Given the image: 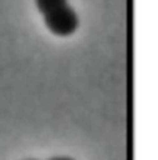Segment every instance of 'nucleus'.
Returning a JSON list of instances; mask_svg holds the SVG:
<instances>
[{
  "mask_svg": "<svg viewBox=\"0 0 158 160\" xmlns=\"http://www.w3.org/2000/svg\"><path fill=\"white\" fill-rule=\"evenodd\" d=\"M28 160H33V159H28Z\"/></svg>",
  "mask_w": 158,
  "mask_h": 160,
  "instance_id": "20e7f679",
  "label": "nucleus"
},
{
  "mask_svg": "<svg viewBox=\"0 0 158 160\" xmlns=\"http://www.w3.org/2000/svg\"><path fill=\"white\" fill-rule=\"evenodd\" d=\"M43 21L49 31L58 36H68L74 33L79 24L77 13L69 4H65L63 7L43 14Z\"/></svg>",
  "mask_w": 158,
  "mask_h": 160,
  "instance_id": "f257e3e1",
  "label": "nucleus"
},
{
  "mask_svg": "<svg viewBox=\"0 0 158 160\" xmlns=\"http://www.w3.org/2000/svg\"><path fill=\"white\" fill-rule=\"evenodd\" d=\"M35 4L42 14H46L49 11H53L56 8L68 4V3L67 0H35Z\"/></svg>",
  "mask_w": 158,
  "mask_h": 160,
  "instance_id": "f03ea898",
  "label": "nucleus"
},
{
  "mask_svg": "<svg viewBox=\"0 0 158 160\" xmlns=\"http://www.w3.org/2000/svg\"><path fill=\"white\" fill-rule=\"evenodd\" d=\"M49 160H75V159L68 158V156H54V158H51Z\"/></svg>",
  "mask_w": 158,
  "mask_h": 160,
  "instance_id": "7ed1b4c3",
  "label": "nucleus"
}]
</instances>
